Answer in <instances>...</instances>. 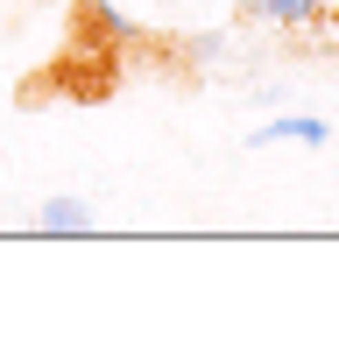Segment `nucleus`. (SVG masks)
Segmentation results:
<instances>
[{
    "instance_id": "nucleus-2",
    "label": "nucleus",
    "mask_w": 339,
    "mask_h": 353,
    "mask_svg": "<svg viewBox=\"0 0 339 353\" xmlns=\"http://www.w3.org/2000/svg\"><path fill=\"white\" fill-rule=\"evenodd\" d=\"M36 226H43V233H92V226H99V212H92L85 198L56 191V198H43V205H36Z\"/></svg>"
},
{
    "instance_id": "nucleus-3",
    "label": "nucleus",
    "mask_w": 339,
    "mask_h": 353,
    "mask_svg": "<svg viewBox=\"0 0 339 353\" xmlns=\"http://www.w3.org/2000/svg\"><path fill=\"white\" fill-rule=\"evenodd\" d=\"M247 21H276V28H311L325 21V0H240Z\"/></svg>"
},
{
    "instance_id": "nucleus-1",
    "label": "nucleus",
    "mask_w": 339,
    "mask_h": 353,
    "mask_svg": "<svg viewBox=\"0 0 339 353\" xmlns=\"http://www.w3.org/2000/svg\"><path fill=\"white\" fill-rule=\"evenodd\" d=\"M254 149H276V141H297V149H325L332 141V128L318 121V113H282V121H269L262 134H247Z\"/></svg>"
}]
</instances>
